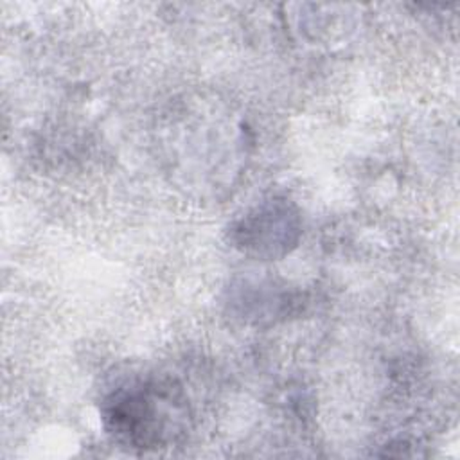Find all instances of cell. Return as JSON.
<instances>
[{"label": "cell", "instance_id": "2", "mask_svg": "<svg viewBox=\"0 0 460 460\" xmlns=\"http://www.w3.org/2000/svg\"><path fill=\"white\" fill-rule=\"evenodd\" d=\"M300 234L298 214L284 199H271L246 214L234 228V241L243 252L277 257L295 246Z\"/></svg>", "mask_w": 460, "mask_h": 460}, {"label": "cell", "instance_id": "1", "mask_svg": "<svg viewBox=\"0 0 460 460\" xmlns=\"http://www.w3.org/2000/svg\"><path fill=\"white\" fill-rule=\"evenodd\" d=\"M106 429L120 442L164 447L185 426L187 410L178 388L167 383H137L113 392L104 404Z\"/></svg>", "mask_w": 460, "mask_h": 460}]
</instances>
